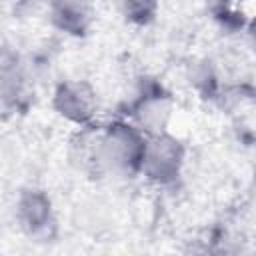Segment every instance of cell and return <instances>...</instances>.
I'll return each instance as SVG.
<instances>
[{"instance_id": "8992f818", "label": "cell", "mask_w": 256, "mask_h": 256, "mask_svg": "<svg viewBox=\"0 0 256 256\" xmlns=\"http://www.w3.org/2000/svg\"><path fill=\"white\" fill-rule=\"evenodd\" d=\"M48 16L56 30L72 38H84L96 20L90 0H48Z\"/></svg>"}, {"instance_id": "30bf717a", "label": "cell", "mask_w": 256, "mask_h": 256, "mask_svg": "<svg viewBox=\"0 0 256 256\" xmlns=\"http://www.w3.org/2000/svg\"><path fill=\"white\" fill-rule=\"evenodd\" d=\"M0 46H2V42H0Z\"/></svg>"}, {"instance_id": "9c48e42d", "label": "cell", "mask_w": 256, "mask_h": 256, "mask_svg": "<svg viewBox=\"0 0 256 256\" xmlns=\"http://www.w3.org/2000/svg\"><path fill=\"white\" fill-rule=\"evenodd\" d=\"M24 2H36V0H24Z\"/></svg>"}, {"instance_id": "52a82bcc", "label": "cell", "mask_w": 256, "mask_h": 256, "mask_svg": "<svg viewBox=\"0 0 256 256\" xmlns=\"http://www.w3.org/2000/svg\"><path fill=\"white\" fill-rule=\"evenodd\" d=\"M126 22L134 26L150 24L160 8V0H114Z\"/></svg>"}, {"instance_id": "5b68a950", "label": "cell", "mask_w": 256, "mask_h": 256, "mask_svg": "<svg viewBox=\"0 0 256 256\" xmlns=\"http://www.w3.org/2000/svg\"><path fill=\"white\" fill-rule=\"evenodd\" d=\"M52 106L64 120L80 128L90 126L98 110L96 90L86 80H64L54 90Z\"/></svg>"}, {"instance_id": "ba28073f", "label": "cell", "mask_w": 256, "mask_h": 256, "mask_svg": "<svg viewBox=\"0 0 256 256\" xmlns=\"http://www.w3.org/2000/svg\"><path fill=\"white\" fill-rule=\"evenodd\" d=\"M24 100H26V94H20L0 82V116L12 114V112L24 108Z\"/></svg>"}, {"instance_id": "6da1fadb", "label": "cell", "mask_w": 256, "mask_h": 256, "mask_svg": "<svg viewBox=\"0 0 256 256\" xmlns=\"http://www.w3.org/2000/svg\"><path fill=\"white\" fill-rule=\"evenodd\" d=\"M86 148L80 158L96 174H112L132 178L140 174V164L146 148V134L130 120H114L104 128L84 126Z\"/></svg>"}, {"instance_id": "277c9868", "label": "cell", "mask_w": 256, "mask_h": 256, "mask_svg": "<svg viewBox=\"0 0 256 256\" xmlns=\"http://www.w3.org/2000/svg\"><path fill=\"white\" fill-rule=\"evenodd\" d=\"M16 222L32 240H48L56 232L50 196L40 188H24L16 200Z\"/></svg>"}, {"instance_id": "7a4b0ae2", "label": "cell", "mask_w": 256, "mask_h": 256, "mask_svg": "<svg viewBox=\"0 0 256 256\" xmlns=\"http://www.w3.org/2000/svg\"><path fill=\"white\" fill-rule=\"evenodd\" d=\"M186 158L182 140L172 136L168 130L146 136V148L140 164V174L158 186H170L180 178Z\"/></svg>"}, {"instance_id": "3957f363", "label": "cell", "mask_w": 256, "mask_h": 256, "mask_svg": "<svg viewBox=\"0 0 256 256\" xmlns=\"http://www.w3.org/2000/svg\"><path fill=\"white\" fill-rule=\"evenodd\" d=\"M172 108H174V100L170 98V94L158 82L144 78L138 96L130 104L128 114L134 126H138L146 136H154L168 130Z\"/></svg>"}]
</instances>
